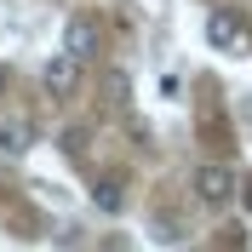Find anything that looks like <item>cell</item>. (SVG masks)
<instances>
[{
	"instance_id": "1",
	"label": "cell",
	"mask_w": 252,
	"mask_h": 252,
	"mask_svg": "<svg viewBox=\"0 0 252 252\" xmlns=\"http://www.w3.org/2000/svg\"><path fill=\"white\" fill-rule=\"evenodd\" d=\"M195 195H201V206H229V201L241 195L235 166H223V160H206V166H195Z\"/></svg>"
},
{
	"instance_id": "2",
	"label": "cell",
	"mask_w": 252,
	"mask_h": 252,
	"mask_svg": "<svg viewBox=\"0 0 252 252\" xmlns=\"http://www.w3.org/2000/svg\"><path fill=\"white\" fill-rule=\"evenodd\" d=\"M63 52L80 58V63H92L97 52H103V29H97V17H86V12L69 17V23H63Z\"/></svg>"
},
{
	"instance_id": "4",
	"label": "cell",
	"mask_w": 252,
	"mask_h": 252,
	"mask_svg": "<svg viewBox=\"0 0 252 252\" xmlns=\"http://www.w3.org/2000/svg\"><path fill=\"white\" fill-rule=\"evenodd\" d=\"M206 40H212V52H235V46H247V23L218 6V12H206Z\"/></svg>"
},
{
	"instance_id": "3",
	"label": "cell",
	"mask_w": 252,
	"mask_h": 252,
	"mask_svg": "<svg viewBox=\"0 0 252 252\" xmlns=\"http://www.w3.org/2000/svg\"><path fill=\"white\" fill-rule=\"evenodd\" d=\"M40 86H46V97H75V86H80V58L52 52L46 69H40Z\"/></svg>"
},
{
	"instance_id": "7",
	"label": "cell",
	"mask_w": 252,
	"mask_h": 252,
	"mask_svg": "<svg viewBox=\"0 0 252 252\" xmlns=\"http://www.w3.org/2000/svg\"><path fill=\"white\" fill-rule=\"evenodd\" d=\"M103 92H109V103H126V92H132V80H126L121 69H109V80H103Z\"/></svg>"
},
{
	"instance_id": "5",
	"label": "cell",
	"mask_w": 252,
	"mask_h": 252,
	"mask_svg": "<svg viewBox=\"0 0 252 252\" xmlns=\"http://www.w3.org/2000/svg\"><path fill=\"white\" fill-rule=\"evenodd\" d=\"M34 126L29 121H0V155H29Z\"/></svg>"
},
{
	"instance_id": "8",
	"label": "cell",
	"mask_w": 252,
	"mask_h": 252,
	"mask_svg": "<svg viewBox=\"0 0 252 252\" xmlns=\"http://www.w3.org/2000/svg\"><path fill=\"white\" fill-rule=\"evenodd\" d=\"M241 206H247V218H252V178L241 184Z\"/></svg>"
},
{
	"instance_id": "9",
	"label": "cell",
	"mask_w": 252,
	"mask_h": 252,
	"mask_svg": "<svg viewBox=\"0 0 252 252\" xmlns=\"http://www.w3.org/2000/svg\"><path fill=\"white\" fill-rule=\"evenodd\" d=\"M0 92H6V69H0Z\"/></svg>"
},
{
	"instance_id": "6",
	"label": "cell",
	"mask_w": 252,
	"mask_h": 252,
	"mask_svg": "<svg viewBox=\"0 0 252 252\" xmlns=\"http://www.w3.org/2000/svg\"><path fill=\"white\" fill-rule=\"evenodd\" d=\"M92 201H97V212H121L126 195H121V184H109V178H103V184L92 189Z\"/></svg>"
}]
</instances>
